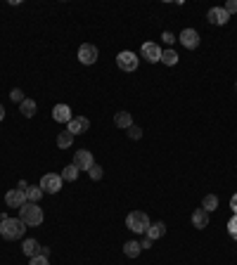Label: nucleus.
Masks as SVG:
<instances>
[{"mask_svg": "<svg viewBox=\"0 0 237 265\" xmlns=\"http://www.w3.org/2000/svg\"><path fill=\"white\" fill-rule=\"evenodd\" d=\"M24 230H27V225L21 218H5L0 223V234H3V239H10V242L24 237Z\"/></svg>", "mask_w": 237, "mask_h": 265, "instance_id": "1", "label": "nucleus"}, {"mask_svg": "<svg viewBox=\"0 0 237 265\" xmlns=\"http://www.w3.org/2000/svg\"><path fill=\"white\" fill-rule=\"evenodd\" d=\"M19 218L24 220V225H29V227H38V225L43 223V209L38 204L27 201V204L19 209Z\"/></svg>", "mask_w": 237, "mask_h": 265, "instance_id": "2", "label": "nucleus"}, {"mask_svg": "<svg viewBox=\"0 0 237 265\" xmlns=\"http://www.w3.org/2000/svg\"><path fill=\"white\" fill-rule=\"evenodd\" d=\"M149 225L152 223H149L147 213H142V211H133V213H128V218H126V227H128L130 232H138V234L147 232Z\"/></svg>", "mask_w": 237, "mask_h": 265, "instance_id": "3", "label": "nucleus"}, {"mask_svg": "<svg viewBox=\"0 0 237 265\" xmlns=\"http://www.w3.org/2000/svg\"><path fill=\"white\" fill-rule=\"evenodd\" d=\"M62 175H57V173H45L41 180V190L47 192V194H57V192L62 190Z\"/></svg>", "mask_w": 237, "mask_h": 265, "instance_id": "4", "label": "nucleus"}, {"mask_svg": "<svg viewBox=\"0 0 237 265\" xmlns=\"http://www.w3.org/2000/svg\"><path fill=\"white\" fill-rule=\"evenodd\" d=\"M116 64H119L121 71H136L138 69V54L130 52V50H123V52H119V57H116Z\"/></svg>", "mask_w": 237, "mask_h": 265, "instance_id": "5", "label": "nucleus"}, {"mask_svg": "<svg viewBox=\"0 0 237 265\" xmlns=\"http://www.w3.org/2000/svg\"><path fill=\"white\" fill-rule=\"evenodd\" d=\"M78 62H81V64H86V67L95 64V62H97V48H95V45H90V43H83L81 48H78Z\"/></svg>", "mask_w": 237, "mask_h": 265, "instance_id": "6", "label": "nucleus"}, {"mask_svg": "<svg viewBox=\"0 0 237 265\" xmlns=\"http://www.w3.org/2000/svg\"><path fill=\"white\" fill-rule=\"evenodd\" d=\"M88 128H90V121L86 116H76V119H71V121L67 123V130L71 135H83Z\"/></svg>", "mask_w": 237, "mask_h": 265, "instance_id": "7", "label": "nucleus"}, {"mask_svg": "<svg viewBox=\"0 0 237 265\" xmlns=\"http://www.w3.org/2000/svg\"><path fill=\"white\" fill-rule=\"evenodd\" d=\"M5 204L10 206V209H21V206L27 204V192L21 190H10L5 194Z\"/></svg>", "mask_w": 237, "mask_h": 265, "instance_id": "8", "label": "nucleus"}, {"mask_svg": "<svg viewBox=\"0 0 237 265\" xmlns=\"http://www.w3.org/2000/svg\"><path fill=\"white\" fill-rule=\"evenodd\" d=\"M206 19H209L211 24H216V26H223V24H228L230 14L225 12L223 7H211L209 12H206Z\"/></svg>", "mask_w": 237, "mask_h": 265, "instance_id": "9", "label": "nucleus"}, {"mask_svg": "<svg viewBox=\"0 0 237 265\" xmlns=\"http://www.w3.org/2000/svg\"><path fill=\"white\" fill-rule=\"evenodd\" d=\"M93 163H95V161H93V154H90L88 150H78V152L74 154V166H76L78 170H88Z\"/></svg>", "mask_w": 237, "mask_h": 265, "instance_id": "10", "label": "nucleus"}, {"mask_svg": "<svg viewBox=\"0 0 237 265\" xmlns=\"http://www.w3.org/2000/svg\"><path fill=\"white\" fill-rule=\"evenodd\" d=\"M140 54L147 62H152V64H154V62L162 60V48H159L156 43H145V45H142V50H140Z\"/></svg>", "mask_w": 237, "mask_h": 265, "instance_id": "11", "label": "nucleus"}, {"mask_svg": "<svg viewBox=\"0 0 237 265\" xmlns=\"http://www.w3.org/2000/svg\"><path fill=\"white\" fill-rule=\"evenodd\" d=\"M180 43H183L188 50H195L199 45V34H197L195 28H183L180 31Z\"/></svg>", "mask_w": 237, "mask_h": 265, "instance_id": "12", "label": "nucleus"}, {"mask_svg": "<svg viewBox=\"0 0 237 265\" xmlns=\"http://www.w3.org/2000/svg\"><path fill=\"white\" fill-rule=\"evenodd\" d=\"M52 119L57 123H69L74 116H71V109L67 107V104H55V109H52Z\"/></svg>", "mask_w": 237, "mask_h": 265, "instance_id": "13", "label": "nucleus"}, {"mask_svg": "<svg viewBox=\"0 0 237 265\" xmlns=\"http://www.w3.org/2000/svg\"><path fill=\"white\" fill-rule=\"evenodd\" d=\"M21 251H24V256H29V258H34V256H41V244H38L36 239H24V244H21Z\"/></svg>", "mask_w": 237, "mask_h": 265, "instance_id": "14", "label": "nucleus"}, {"mask_svg": "<svg viewBox=\"0 0 237 265\" xmlns=\"http://www.w3.org/2000/svg\"><path fill=\"white\" fill-rule=\"evenodd\" d=\"M192 225H195L197 230H204V227L209 225V213L204 211V209H197V211L192 213Z\"/></svg>", "mask_w": 237, "mask_h": 265, "instance_id": "15", "label": "nucleus"}, {"mask_svg": "<svg viewBox=\"0 0 237 265\" xmlns=\"http://www.w3.org/2000/svg\"><path fill=\"white\" fill-rule=\"evenodd\" d=\"M164 234H166V225L162 223V220H156V223L149 225V230H147V237L154 242V239H162Z\"/></svg>", "mask_w": 237, "mask_h": 265, "instance_id": "16", "label": "nucleus"}, {"mask_svg": "<svg viewBox=\"0 0 237 265\" xmlns=\"http://www.w3.org/2000/svg\"><path fill=\"white\" fill-rule=\"evenodd\" d=\"M114 123L119 126V128H126V130H128L130 126H133V119H130L128 111H119V114H114Z\"/></svg>", "mask_w": 237, "mask_h": 265, "instance_id": "17", "label": "nucleus"}, {"mask_svg": "<svg viewBox=\"0 0 237 265\" xmlns=\"http://www.w3.org/2000/svg\"><path fill=\"white\" fill-rule=\"evenodd\" d=\"M140 251H142L140 242H126V244H123V253H126L128 258H138V256H140Z\"/></svg>", "mask_w": 237, "mask_h": 265, "instance_id": "18", "label": "nucleus"}, {"mask_svg": "<svg viewBox=\"0 0 237 265\" xmlns=\"http://www.w3.org/2000/svg\"><path fill=\"white\" fill-rule=\"evenodd\" d=\"M43 197V190H41V185H29L27 187V201H31V204H36L38 199Z\"/></svg>", "mask_w": 237, "mask_h": 265, "instance_id": "19", "label": "nucleus"}, {"mask_svg": "<svg viewBox=\"0 0 237 265\" xmlns=\"http://www.w3.org/2000/svg\"><path fill=\"white\" fill-rule=\"evenodd\" d=\"M36 109H38V107H36V102H34V100H29V97H27V100H24V102L19 104V111H21V114H24V116H27V119L36 116Z\"/></svg>", "mask_w": 237, "mask_h": 265, "instance_id": "20", "label": "nucleus"}, {"mask_svg": "<svg viewBox=\"0 0 237 265\" xmlns=\"http://www.w3.org/2000/svg\"><path fill=\"white\" fill-rule=\"evenodd\" d=\"M159 62H164L166 67H176L178 64V52L176 50H162V60Z\"/></svg>", "mask_w": 237, "mask_h": 265, "instance_id": "21", "label": "nucleus"}, {"mask_svg": "<svg viewBox=\"0 0 237 265\" xmlns=\"http://www.w3.org/2000/svg\"><path fill=\"white\" fill-rule=\"evenodd\" d=\"M71 142H74V135H71L69 130H64V133H60V135H57V147H60V150H69V147H71Z\"/></svg>", "mask_w": 237, "mask_h": 265, "instance_id": "22", "label": "nucleus"}, {"mask_svg": "<svg viewBox=\"0 0 237 265\" xmlns=\"http://www.w3.org/2000/svg\"><path fill=\"white\" fill-rule=\"evenodd\" d=\"M76 178H78V168H76L74 163H69L67 168L62 170V180H64V183H74Z\"/></svg>", "mask_w": 237, "mask_h": 265, "instance_id": "23", "label": "nucleus"}, {"mask_svg": "<svg viewBox=\"0 0 237 265\" xmlns=\"http://www.w3.org/2000/svg\"><path fill=\"white\" fill-rule=\"evenodd\" d=\"M202 209L206 213L216 211V209H218V197H214V194H206V197H204V201H202Z\"/></svg>", "mask_w": 237, "mask_h": 265, "instance_id": "24", "label": "nucleus"}, {"mask_svg": "<svg viewBox=\"0 0 237 265\" xmlns=\"http://www.w3.org/2000/svg\"><path fill=\"white\" fill-rule=\"evenodd\" d=\"M88 173H90L93 180H100V178H102V166H100V163H93V166L88 168Z\"/></svg>", "mask_w": 237, "mask_h": 265, "instance_id": "25", "label": "nucleus"}, {"mask_svg": "<svg viewBox=\"0 0 237 265\" xmlns=\"http://www.w3.org/2000/svg\"><path fill=\"white\" fill-rule=\"evenodd\" d=\"M228 232H230V237L237 242V216L230 218V223H228Z\"/></svg>", "mask_w": 237, "mask_h": 265, "instance_id": "26", "label": "nucleus"}, {"mask_svg": "<svg viewBox=\"0 0 237 265\" xmlns=\"http://www.w3.org/2000/svg\"><path fill=\"white\" fill-rule=\"evenodd\" d=\"M10 97H12V102H17V104H21L24 100H27V97H24V93H21L19 88H14L12 93H10Z\"/></svg>", "mask_w": 237, "mask_h": 265, "instance_id": "27", "label": "nucleus"}, {"mask_svg": "<svg viewBox=\"0 0 237 265\" xmlns=\"http://www.w3.org/2000/svg\"><path fill=\"white\" fill-rule=\"evenodd\" d=\"M128 137H130V140H140V137H142L140 126H130V128H128Z\"/></svg>", "mask_w": 237, "mask_h": 265, "instance_id": "28", "label": "nucleus"}, {"mask_svg": "<svg viewBox=\"0 0 237 265\" xmlns=\"http://www.w3.org/2000/svg\"><path fill=\"white\" fill-rule=\"evenodd\" d=\"M223 10H225L228 14H235V12H237V0H228Z\"/></svg>", "mask_w": 237, "mask_h": 265, "instance_id": "29", "label": "nucleus"}, {"mask_svg": "<svg viewBox=\"0 0 237 265\" xmlns=\"http://www.w3.org/2000/svg\"><path fill=\"white\" fill-rule=\"evenodd\" d=\"M29 265H50V263H47L45 256H34V258L29 260Z\"/></svg>", "mask_w": 237, "mask_h": 265, "instance_id": "30", "label": "nucleus"}, {"mask_svg": "<svg viewBox=\"0 0 237 265\" xmlns=\"http://www.w3.org/2000/svg\"><path fill=\"white\" fill-rule=\"evenodd\" d=\"M162 38H164V41H166V43H169V45H171V43H173V41H176V36L171 34V31H164V36H162Z\"/></svg>", "mask_w": 237, "mask_h": 265, "instance_id": "31", "label": "nucleus"}, {"mask_svg": "<svg viewBox=\"0 0 237 265\" xmlns=\"http://www.w3.org/2000/svg\"><path fill=\"white\" fill-rule=\"evenodd\" d=\"M230 209H232V213L237 216V192L232 194V199H230Z\"/></svg>", "mask_w": 237, "mask_h": 265, "instance_id": "32", "label": "nucleus"}, {"mask_svg": "<svg viewBox=\"0 0 237 265\" xmlns=\"http://www.w3.org/2000/svg\"><path fill=\"white\" fill-rule=\"evenodd\" d=\"M140 246H142V249H149V246H152V239H149V237H145V239H142V242H140Z\"/></svg>", "mask_w": 237, "mask_h": 265, "instance_id": "33", "label": "nucleus"}, {"mask_svg": "<svg viewBox=\"0 0 237 265\" xmlns=\"http://www.w3.org/2000/svg\"><path fill=\"white\" fill-rule=\"evenodd\" d=\"M5 119V109H3V104H0V121Z\"/></svg>", "mask_w": 237, "mask_h": 265, "instance_id": "34", "label": "nucleus"}, {"mask_svg": "<svg viewBox=\"0 0 237 265\" xmlns=\"http://www.w3.org/2000/svg\"><path fill=\"white\" fill-rule=\"evenodd\" d=\"M0 223H3V218H0Z\"/></svg>", "mask_w": 237, "mask_h": 265, "instance_id": "35", "label": "nucleus"}, {"mask_svg": "<svg viewBox=\"0 0 237 265\" xmlns=\"http://www.w3.org/2000/svg\"><path fill=\"white\" fill-rule=\"evenodd\" d=\"M235 88H237V85H235Z\"/></svg>", "mask_w": 237, "mask_h": 265, "instance_id": "36", "label": "nucleus"}]
</instances>
